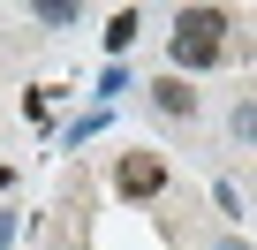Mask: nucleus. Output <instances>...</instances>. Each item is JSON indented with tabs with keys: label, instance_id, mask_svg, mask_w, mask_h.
<instances>
[{
	"label": "nucleus",
	"instance_id": "20e7f679",
	"mask_svg": "<svg viewBox=\"0 0 257 250\" xmlns=\"http://www.w3.org/2000/svg\"><path fill=\"white\" fill-rule=\"evenodd\" d=\"M137 31H144V23H137V8H121V16L106 23V53H128V46H137Z\"/></svg>",
	"mask_w": 257,
	"mask_h": 250
},
{
	"label": "nucleus",
	"instance_id": "f257e3e1",
	"mask_svg": "<svg viewBox=\"0 0 257 250\" xmlns=\"http://www.w3.org/2000/svg\"><path fill=\"white\" fill-rule=\"evenodd\" d=\"M219 31H227V8H182L174 16V76H189V68H212L219 61Z\"/></svg>",
	"mask_w": 257,
	"mask_h": 250
},
{
	"label": "nucleus",
	"instance_id": "423d86ee",
	"mask_svg": "<svg viewBox=\"0 0 257 250\" xmlns=\"http://www.w3.org/2000/svg\"><path fill=\"white\" fill-rule=\"evenodd\" d=\"M38 23H76V0H38Z\"/></svg>",
	"mask_w": 257,
	"mask_h": 250
},
{
	"label": "nucleus",
	"instance_id": "7ed1b4c3",
	"mask_svg": "<svg viewBox=\"0 0 257 250\" xmlns=\"http://www.w3.org/2000/svg\"><path fill=\"white\" fill-rule=\"evenodd\" d=\"M152 106H159L167 121H189V114H197V91H189V76H159V84H152Z\"/></svg>",
	"mask_w": 257,
	"mask_h": 250
},
{
	"label": "nucleus",
	"instance_id": "f03ea898",
	"mask_svg": "<svg viewBox=\"0 0 257 250\" xmlns=\"http://www.w3.org/2000/svg\"><path fill=\"white\" fill-rule=\"evenodd\" d=\"M113 190H121V197H159V190H167V159H159V152H128V159L113 167Z\"/></svg>",
	"mask_w": 257,
	"mask_h": 250
},
{
	"label": "nucleus",
	"instance_id": "6e6552de",
	"mask_svg": "<svg viewBox=\"0 0 257 250\" xmlns=\"http://www.w3.org/2000/svg\"><path fill=\"white\" fill-rule=\"evenodd\" d=\"M219 250H242V242H234V235H227V242H219Z\"/></svg>",
	"mask_w": 257,
	"mask_h": 250
},
{
	"label": "nucleus",
	"instance_id": "39448f33",
	"mask_svg": "<svg viewBox=\"0 0 257 250\" xmlns=\"http://www.w3.org/2000/svg\"><path fill=\"white\" fill-rule=\"evenodd\" d=\"M227 129H234V144H257V99H242V106L227 114Z\"/></svg>",
	"mask_w": 257,
	"mask_h": 250
},
{
	"label": "nucleus",
	"instance_id": "0eeeda50",
	"mask_svg": "<svg viewBox=\"0 0 257 250\" xmlns=\"http://www.w3.org/2000/svg\"><path fill=\"white\" fill-rule=\"evenodd\" d=\"M16 242V212H0V250H8Z\"/></svg>",
	"mask_w": 257,
	"mask_h": 250
}]
</instances>
